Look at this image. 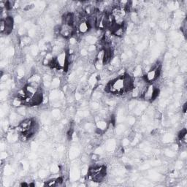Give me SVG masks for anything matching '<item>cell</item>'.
I'll return each mask as SVG.
<instances>
[{"mask_svg": "<svg viewBox=\"0 0 187 187\" xmlns=\"http://www.w3.org/2000/svg\"><path fill=\"white\" fill-rule=\"evenodd\" d=\"M5 29H6V25H5V22H4V20L1 19V21H0V32H1V34H4V31H5Z\"/></svg>", "mask_w": 187, "mask_h": 187, "instance_id": "9a60e30c", "label": "cell"}, {"mask_svg": "<svg viewBox=\"0 0 187 187\" xmlns=\"http://www.w3.org/2000/svg\"><path fill=\"white\" fill-rule=\"evenodd\" d=\"M186 135V129H182V130H180L179 133H178V139H179V140H181L182 138H183Z\"/></svg>", "mask_w": 187, "mask_h": 187, "instance_id": "e0dca14e", "label": "cell"}, {"mask_svg": "<svg viewBox=\"0 0 187 187\" xmlns=\"http://www.w3.org/2000/svg\"><path fill=\"white\" fill-rule=\"evenodd\" d=\"M17 113L21 116H25L26 113H27V109H26L25 105H22L21 107L17 108Z\"/></svg>", "mask_w": 187, "mask_h": 187, "instance_id": "5bb4252c", "label": "cell"}, {"mask_svg": "<svg viewBox=\"0 0 187 187\" xmlns=\"http://www.w3.org/2000/svg\"><path fill=\"white\" fill-rule=\"evenodd\" d=\"M161 74V67L157 69H154V70H150L148 72H146L145 75H143V78L148 83H152L155 81L159 78Z\"/></svg>", "mask_w": 187, "mask_h": 187, "instance_id": "6da1fadb", "label": "cell"}, {"mask_svg": "<svg viewBox=\"0 0 187 187\" xmlns=\"http://www.w3.org/2000/svg\"><path fill=\"white\" fill-rule=\"evenodd\" d=\"M75 27L72 26L68 25L67 24H63L61 25L60 29V36L63 38H70L73 36L75 29Z\"/></svg>", "mask_w": 187, "mask_h": 187, "instance_id": "7a4b0ae2", "label": "cell"}, {"mask_svg": "<svg viewBox=\"0 0 187 187\" xmlns=\"http://www.w3.org/2000/svg\"><path fill=\"white\" fill-rule=\"evenodd\" d=\"M67 56H68V54H67V51H65V50L62 51L57 56H55V59H56V62H57L59 68L64 70V68L65 67L66 64L67 63Z\"/></svg>", "mask_w": 187, "mask_h": 187, "instance_id": "3957f363", "label": "cell"}, {"mask_svg": "<svg viewBox=\"0 0 187 187\" xmlns=\"http://www.w3.org/2000/svg\"><path fill=\"white\" fill-rule=\"evenodd\" d=\"M90 29H91V28H90L87 21H81L78 26V31L80 34H86L88 32H89Z\"/></svg>", "mask_w": 187, "mask_h": 187, "instance_id": "ba28073f", "label": "cell"}, {"mask_svg": "<svg viewBox=\"0 0 187 187\" xmlns=\"http://www.w3.org/2000/svg\"><path fill=\"white\" fill-rule=\"evenodd\" d=\"M11 105L15 108H18L24 105V100L18 98V96H13V98L11 100Z\"/></svg>", "mask_w": 187, "mask_h": 187, "instance_id": "30bf717a", "label": "cell"}, {"mask_svg": "<svg viewBox=\"0 0 187 187\" xmlns=\"http://www.w3.org/2000/svg\"><path fill=\"white\" fill-rule=\"evenodd\" d=\"M59 83H60V81H59V79L54 78V79H53L52 82H51V86H52L53 87H54V88H56V87L59 86Z\"/></svg>", "mask_w": 187, "mask_h": 187, "instance_id": "ac0fdd59", "label": "cell"}, {"mask_svg": "<svg viewBox=\"0 0 187 187\" xmlns=\"http://www.w3.org/2000/svg\"><path fill=\"white\" fill-rule=\"evenodd\" d=\"M186 107H187L186 103H185V104L183 105V112L184 113H186Z\"/></svg>", "mask_w": 187, "mask_h": 187, "instance_id": "d6986e66", "label": "cell"}, {"mask_svg": "<svg viewBox=\"0 0 187 187\" xmlns=\"http://www.w3.org/2000/svg\"><path fill=\"white\" fill-rule=\"evenodd\" d=\"M90 159L93 162H98L99 160V154H96V153H93L90 156Z\"/></svg>", "mask_w": 187, "mask_h": 187, "instance_id": "2e32d148", "label": "cell"}, {"mask_svg": "<svg viewBox=\"0 0 187 187\" xmlns=\"http://www.w3.org/2000/svg\"><path fill=\"white\" fill-rule=\"evenodd\" d=\"M4 22H5L6 25V29L5 31L4 32V35H9L12 33L13 29V24H14V20L13 18L10 15H8L5 19H4Z\"/></svg>", "mask_w": 187, "mask_h": 187, "instance_id": "5b68a950", "label": "cell"}, {"mask_svg": "<svg viewBox=\"0 0 187 187\" xmlns=\"http://www.w3.org/2000/svg\"><path fill=\"white\" fill-rule=\"evenodd\" d=\"M24 88H25V90H26V91H27V95H28L29 97H32V96H33L34 95L37 93V91H38V88H35V86H32V85L29 84V83L25 85V86H24Z\"/></svg>", "mask_w": 187, "mask_h": 187, "instance_id": "9c48e42d", "label": "cell"}, {"mask_svg": "<svg viewBox=\"0 0 187 187\" xmlns=\"http://www.w3.org/2000/svg\"><path fill=\"white\" fill-rule=\"evenodd\" d=\"M107 127H108V123L106 121L100 120L96 123V129L102 132L105 131L107 129Z\"/></svg>", "mask_w": 187, "mask_h": 187, "instance_id": "8fae6325", "label": "cell"}, {"mask_svg": "<svg viewBox=\"0 0 187 187\" xmlns=\"http://www.w3.org/2000/svg\"><path fill=\"white\" fill-rule=\"evenodd\" d=\"M35 121L34 120V119L28 118V119H23V120L20 122V124H19V126L23 129L24 132H26L31 128L32 126H33L34 123H35Z\"/></svg>", "mask_w": 187, "mask_h": 187, "instance_id": "52a82bcc", "label": "cell"}, {"mask_svg": "<svg viewBox=\"0 0 187 187\" xmlns=\"http://www.w3.org/2000/svg\"><path fill=\"white\" fill-rule=\"evenodd\" d=\"M43 98H44V94L43 93L42 88L40 87L37 93L32 97V106H38L41 105L43 102Z\"/></svg>", "mask_w": 187, "mask_h": 187, "instance_id": "277c9868", "label": "cell"}, {"mask_svg": "<svg viewBox=\"0 0 187 187\" xmlns=\"http://www.w3.org/2000/svg\"><path fill=\"white\" fill-rule=\"evenodd\" d=\"M15 96H18V98L21 99L22 100H24L26 98L28 97V95H27V91H26L25 88H21V89H19L18 91L16 92Z\"/></svg>", "mask_w": 187, "mask_h": 187, "instance_id": "7c38bea8", "label": "cell"}, {"mask_svg": "<svg viewBox=\"0 0 187 187\" xmlns=\"http://www.w3.org/2000/svg\"><path fill=\"white\" fill-rule=\"evenodd\" d=\"M154 88H155V86H154V85L152 84L148 85L147 88H146L144 94H143V97L142 98L146 101L151 102V99H152L153 97V94H154Z\"/></svg>", "mask_w": 187, "mask_h": 187, "instance_id": "8992f818", "label": "cell"}, {"mask_svg": "<svg viewBox=\"0 0 187 187\" xmlns=\"http://www.w3.org/2000/svg\"><path fill=\"white\" fill-rule=\"evenodd\" d=\"M30 42H31V39H30V38H29V37H27V36H23L22 37L20 43H21V46H27L29 44Z\"/></svg>", "mask_w": 187, "mask_h": 187, "instance_id": "4fadbf2b", "label": "cell"}]
</instances>
